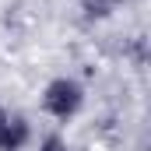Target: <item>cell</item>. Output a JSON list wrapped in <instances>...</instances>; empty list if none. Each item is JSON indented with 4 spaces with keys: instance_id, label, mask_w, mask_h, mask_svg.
<instances>
[{
    "instance_id": "cell-5",
    "label": "cell",
    "mask_w": 151,
    "mask_h": 151,
    "mask_svg": "<svg viewBox=\"0 0 151 151\" xmlns=\"http://www.w3.org/2000/svg\"><path fill=\"white\" fill-rule=\"evenodd\" d=\"M137 4H144V0H123V7H137Z\"/></svg>"
},
{
    "instance_id": "cell-3",
    "label": "cell",
    "mask_w": 151,
    "mask_h": 151,
    "mask_svg": "<svg viewBox=\"0 0 151 151\" xmlns=\"http://www.w3.org/2000/svg\"><path fill=\"white\" fill-rule=\"evenodd\" d=\"M74 4L88 25H102V21H109L123 11V0H74Z\"/></svg>"
},
{
    "instance_id": "cell-2",
    "label": "cell",
    "mask_w": 151,
    "mask_h": 151,
    "mask_svg": "<svg viewBox=\"0 0 151 151\" xmlns=\"http://www.w3.org/2000/svg\"><path fill=\"white\" fill-rule=\"evenodd\" d=\"M32 144V119L21 109L0 106V151H25Z\"/></svg>"
},
{
    "instance_id": "cell-1",
    "label": "cell",
    "mask_w": 151,
    "mask_h": 151,
    "mask_svg": "<svg viewBox=\"0 0 151 151\" xmlns=\"http://www.w3.org/2000/svg\"><path fill=\"white\" fill-rule=\"evenodd\" d=\"M84 102H88V91L84 84L70 74H56L49 77L39 91V109L49 116L53 123H70L84 113Z\"/></svg>"
},
{
    "instance_id": "cell-4",
    "label": "cell",
    "mask_w": 151,
    "mask_h": 151,
    "mask_svg": "<svg viewBox=\"0 0 151 151\" xmlns=\"http://www.w3.org/2000/svg\"><path fill=\"white\" fill-rule=\"evenodd\" d=\"M35 151H70V144H67V137H63L60 130H49V134L39 137V148Z\"/></svg>"
}]
</instances>
